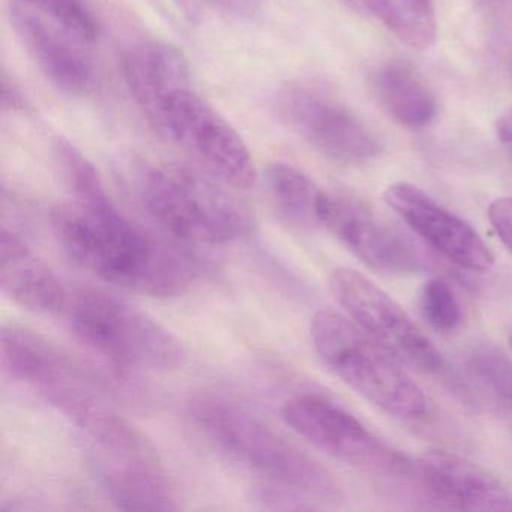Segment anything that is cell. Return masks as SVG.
<instances>
[{
  "label": "cell",
  "instance_id": "obj_1",
  "mask_svg": "<svg viewBox=\"0 0 512 512\" xmlns=\"http://www.w3.org/2000/svg\"><path fill=\"white\" fill-rule=\"evenodd\" d=\"M56 157L73 191V205L52 212L62 250L80 268L113 286L151 298H175L194 281L191 263L118 208L94 164L68 140Z\"/></svg>",
  "mask_w": 512,
  "mask_h": 512
},
{
  "label": "cell",
  "instance_id": "obj_2",
  "mask_svg": "<svg viewBox=\"0 0 512 512\" xmlns=\"http://www.w3.org/2000/svg\"><path fill=\"white\" fill-rule=\"evenodd\" d=\"M190 416L197 430L233 463L274 487L310 502H340V484L326 467L238 401L221 395L194 398Z\"/></svg>",
  "mask_w": 512,
  "mask_h": 512
},
{
  "label": "cell",
  "instance_id": "obj_3",
  "mask_svg": "<svg viewBox=\"0 0 512 512\" xmlns=\"http://www.w3.org/2000/svg\"><path fill=\"white\" fill-rule=\"evenodd\" d=\"M128 185L146 214L185 242L221 245L250 235L253 212L229 185L190 167L136 160L125 167Z\"/></svg>",
  "mask_w": 512,
  "mask_h": 512
},
{
  "label": "cell",
  "instance_id": "obj_4",
  "mask_svg": "<svg viewBox=\"0 0 512 512\" xmlns=\"http://www.w3.org/2000/svg\"><path fill=\"white\" fill-rule=\"evenodd\" d=\"M314 349L326 367L377 409L401 422H422L430 401L400 362L356 323L322 310L310 325Z\"/></svg>",
  "mask_w": 512,
  "mask_h": 512
},
{
  "label": "cell",
  "instance_id": "obj_5",
  "mask_svg": "<svg viewBox=\"0 0 512 512\" xmlns=\"http://www.w3.org/2000/svg\"><path fill=\"white\" fill-rule=\"evenodd\" d=\"M0 349L5 370L70 419L86 440L103 439L124 424L88 371L43 335L5 325Z\"/></svg>",
  "mask_w": 512,
  "mask_h": 512
},
{
  "label": "cell",
  "instance_id": "obj_6",
  "mask_svg": "<svg viewBox=\"0 0 512 512\" xmlns=\"http://www.w3.org/2000/svg\"><path fill=\"white\" fill-rule=\"evenodd\" d=\"M65 311L76 340L119 370L172 371L187 361L169 329L104 290H79Z\"/></svg>",
  "mask_w": 512,
  "mask_h": 512
},
{
  "label": "cell",
  "instance_id": "obj_7",
  "mask_svg": "<svg viewBox=\"0 0 512 512\" xmlns=\"http://www.w3.org/2000/svg\"><path fill=\"white\" fill-rule=\"evenodd\" d=\"M149 124L233 190H248L256 184V166L247 143L193 85L167 98Z\"/></svg>",
  "mask_w": 512,
  "mask_h": 512
},
{
  "label": "cell",
  "instance_id": "obj_8",
  "mask_svg": "<svg viewBox=\"0 0 512 512\" xmlns=\"http://www.w3.org/2000/svg\"><path fill=\"white\" fill-rule=\"evenodd\" d=\"M284 422L335 460L382 476H409L415 464L374 436L358 418L329 398L299 394L284 403Z\"/></svg>",
  "mask_w": 512,
  "mask_h": 512
},
{
  "label": "cell",
  "instance_id": "obj_9",
  "mask_svg": "<svg viewBox=\"0 0 512 512\" xmlns=\"http://www.w3.org/2000/svg\"><path fill=\"white\" fill-rule=\"evenodd\" d=\"M337 304L365 334L398 361L427 374L445 367L442 353L385 290L350 268L335 269L328 281Z\"/></svg>",
  "mask_w": 512,
  "mask_h": 512
},
{
  "label": "cell",
  "instance_id": "obj_10",
  "mask_svg": "<svg viewBox=\"0 0 512 512\" xmlns=\"http://www.w3.org/2000/svg\"><path fill=\"white\" fill-rule=\"evenodd\" d=\"M277 106L293 131L335 163L359 166L380 154V143L370 130L320 89L289 86L278 95Z\"/></svg>",
  "mask_w": 512,
  "mask_h": 512
},
{
  "label": "cell",
  "instance_id": "obj_11",
  "mask_svg": "<svg viewBox=\"0 0 512 512\" xmlns=\"http://www.w3.org/2000/svg\"><path fill=\"white\" fill-rule=\"evenodd\" d=\"M320 215L322 226L374 271L412 275L430 269V260L409 236L353 200L325 193Z\"/></svg>",
  "mask_w": 512,
  "mask_h": 512
},
{
  "label": "cell",
  "instance_id": "obj_12",
  "mask_svg": "<svg viewBox=\"0 0 512 512\" xmlns=\"http://www.w3.org/2000/svg\"><path fill=\"white\" fill-rule=\"evenodd\" d=\"M383 200L419 238L454 265L479 274L493 269V253L479 233L421 188L397 182L386 188Z\"/></svg>",
  "mask_w": 512,
  "mask_h": 512
},
{
  "label": "cell",
  "instance_id": "obj_13",
  "mask_svg": "<svg viewBox=\"0 0 512 512\" xmlns=\"http://www.w3.org/2000/svg\"><path fill=\"white\" fill-rule=\"evenodd\" d=\"M10 22L32 61L58 91L68 97L94 91L97 73L91 59L70 40L74 35L59 31L23 2L11 4Z\"/></svg>",
  "mask_w": 512,
  "mask_h": 512
},
{
  "label": "cell",
  "instance_id": "obj_14",
  "mask_svg": "<svg viewBox=\"0 0 512 512\" xmlns=\"http://www.w3.org/2000/svg\"><path fill=\"white\" fill-rule=\"evenodd\" d=\"M415 476L442 508L512 511V491L499 478L451 452H425L415 463Z\"/></svg>",
  "mask_w": 512,
  "mask_h": 512
},
{
  "label": "cell",
  "instance_id": "obj_15",
  "mask_svg": "<svg viewBox=\"0 0 512 512\" xmlns=\"http://www.w3.org/2000/svg\"><path fill=\"white\" fill-rule=\"evenodd\" d=\"M0 287L11 302L29 313H61L68 304L67 290L55 272L7 227L0 235Z\"/></svg>",
  "mask_w": 512,
  "mask_h": 512
},
{
  "label": "cell",
  "instance_id": "obj_16",
  "mask_svg": "<svg viewBox=\"0 0 512 512\" xmlns=\"http://www.w3.org/2000/svg\"><path fill=\"white\" fill-rule=\"evenodd\" d=\"M125 82L143 115L151 121L179 89L193 85L191 68L181 50L163 41L133 47L122 62Z\"/></svg>",
  "mask_w": 512,
  "mask_h": 512
},
{
  "label": "cell",
  "instance_id": "obj_17",
  "mask_svg": "<svg viewBox=\"0 0 512 512\" xmlns=\"http://www.w3.org/2000/svg\"><path fill=\"white\" fill-rule=\"evenodd\" d=\"M98 475L113 502L125 511L178 509L175 491L157 454L97 457Z\"/></svg>",
  "mask_w": 512,
  "mask_h": 512
},
{
  "label": "cell",
  "instance_id": "obj_18",
  "mask_svg": "<svg viewBox=\"0 0 512 512\" xmlns=\"http://www.w3.org/2000/svg\"><path fill=\"white\" fill-rule=\"evenodd\" d=\"M373 89L382 109L404 130H425L436 118L433 91L409 65L383 64L374 73Z\"/></svg>",
  "mask_w": 512,
  "mask_h": 512
},
{
  "label": "cell",
  "instance_id": "obj_19",
  "mask_svg": "<svg viewBox=\"0 0 512 512\" xmlns=\"http://www.w3.org/2000/svg\"><path fill=\"white\" fill-rule=\"evenodd\" d=\"M266 187L280 217L299 230L322 227L325 191L292 164L271 163L266 167Z\"/></svg>",
  "mask_w": 512,
  "mask_h": 512
},
{
  "label": "cell",
  "instance_id": "obj_20",
  "mask_svg": "<svg viewBox=\"0 0 512 512\" xmlns=\"http://www.w3.org/2000/svg\"><path fill=\"white\" fill-rule=\"evenodd\" d=\"M373 16L416 52H428L437 40V17L433 0H365Z\"/></svg>",
  "mask_w": 512,
  "mask_h": 512
},
{
  "label": "cell",
  "instance_id": "obj_21",
  "mask_svg": "<svg viewBox=\"0 0 512 512\" xmlns=\"http://www.w3.org/2000/svg\"><path fill=\"white\" fill-rule=\"evenodd\" d=\"M467 365L482 388L512 416V364L505 353L484 344L469 353Z\"/></svg>",
  "mask_w": 512,
  "mask_h": 512
},
{
  "label": "cell",
  "instance_id": "obj_22",
  "mask_svg": "<svg viewBox=\"0 0 512 512\" xmlns=\"http://www.w3.org/2000/svg\"><path fill=\"white\" fill-rule=\"evenodd\" d=\"M37 13L50 17L59 28L82 41L97 40L98 23L83 0H22Z\"/></svg>",
  "mask_w": 512,
  "mask_h": 512
},
{
  "label": "cell",
  "instance_id": "obj_23",
  "mask_svg": "<svg viewBox=\"0 0 512 512\" xmlns=\"http://www.w3.org/2000/svg\"><path fill=\"white\" fill-rule=\"evenodd\" d=\"M418 307L425 322L436 331L451 332L460 325V302L452 287L440 278H431L422 284Z\"/></svg>",
  "mask_w": 512,
  "mask_h": 512
},
{
  "label": "cell",
  "instance_id": "obj_24",
  "mask_svg": "<svg viewBox=\"0 0 512 512\" xmlns=\"http://www.w3.org/2000/svg\"><path fill=\"white\" fill-rule=\"evenodd\" d=\"M487 215L500 242L512 254V197H499L491 202Z\"/></svg>",
  "mask_w": 512,
  "mask_h": 512
},
{
  "label": "cell",
  "instance_id": "obj_25",
  "mask_svg": "<svg viewBox=\"0 0 512 512\" xmlns=\"http://www.w3.org/2000/svg\"><path fill=\"white\" fill-rule=\"evenodd\" d=\"M188 7L199 13L220 16H241L253 10L254 0H184Z\"/></svg>",
  "mask_w": 512,
  "mask_h": 512
},
{
  "label": "cell",
  "instance_id": "obj_26",
  "mask_svg": "<svg viewBox=\"0 0 512 512\" xmlns=\"http://www.w3.org/2000/svg\"><path fill=\"white\" fill-rule=\"evenodd\" d=\"M2 104L4 109L11 112H20L26 107L22 92L14 85L13 80L8 79L7 73L2 74Z\"/></svg>",
  "mask_w": 512,
  "mask_h": 512
},
{
  "label": "cell",
  "instance_id": "obj_27",
  "mask_svg": "<svg viewBox=\"0 0 512 512\" xmlns=\"http://www.w3.org/2000/svg\"><path fill=\"white\" fill-rule=\"evenodd\" d=\"M496 136L500 145L512 157V109L506 110L496 121Z\"/></svg>",
  "mask_w": 512,
  "mask_h": 512
},
{
  "label": "cell",
  "instance_id": "obj_28",
  "mask_svg": "<svg viewBox=\"0 0 512 512\" xmlns=\"http://www.w3.org/2000/svg\"><path fill=\"white\" fill-rule=\"evenodd\" d=\"M509 74H511L512 77V58L511 61H509Z\"/></svg>",
  "mask_w": 512,
  "mask_h": 512
},
{
  "label": "cell",
  "instance_id": "obj_29",
  "mask_svg": "<svg viewBox=\"0 0 512 512\" xmlns=\"http://www.w3.org/2000/svg\"><path fill=\"white\" fill-rule=\"evenodd\" d=\"M511 346H512V338H511Z\"/></svg>",
  "mask_w": 512,
  "mask_h": 512
}]
</instances>
